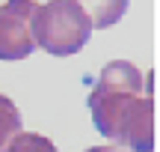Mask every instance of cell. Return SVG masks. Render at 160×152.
I'll return each mask as SVG.
<instances>
[{
	"label": "cell",
	"instance_id": "1",
	"mask_svg": "<svg viewBox=\"0 0 160 152\" xmlns=\"http://www.w3.org/2000/svg\"><path fill=\"white\" fill-rule=\"evenodd\" d=\"M92 122L116 146L133 152L154 149V99L151 75H142L131 60H113L101 69L89 93Z\"/></svg>",
	"mask_w": 160,
	"mask_h": 152
},
{
	"label": "cell",
	"instance_id": "2",
	"mask_svg": "<svg viewBox=\"0 0 160 152\" xmlns=\"http://www.w3.org/2000/svg\"><path fill=\"white\" fill-rule=\"evenodd\" d=\"M92 24L86 12L74 0H51L33 12V39L36 48L53 54V57H71L89 42Z\"/></svg>",
	"mask_w": 160,
	"mask_h": 152
},
{
	"label": "cell",
	"instance_id": "3",
	"mask_svg": "<svg viewBox=\"0 0 160 152\" xmlns=\"http://www.w3.org/2000/svg\"><path fill=\"white\" fill-rule=\"evenodd\" d=\"M33 0H9L0 6V60H27L36 51L33 39Z\"/></svg>",
	"mask_w": 160,
	"mask_h": 152
},
{
	"label": "cell",
	"instance_id": "4",
	"mask_svg": "<svg viewBox=\"0 0 160 152\" xmlns=\"http://www.w3.org/2000/svg\"><path fill=\"white\" fill-rule=\"evenodd\" d=\"M80 9L86 12L92 30H107L119 24V18L128 12V0H74Z\"/></svg>",
	"mask_w": 160,
	"mask_h": 152
},
{
	"label": "cell",
	"instance_id": "5",
	"mask_svg": "<svg viewBox=\"0 0 160 152\" xmlns=\"http://www.w3.org/2000/svg\"><path fill=\"white\" fill-rule=\"evenodd\" d=\"M0 152H59L53 146L51 137L45 134H33V131H18Z\"/></svg>",
	"mask_w": 160,
	"mask_h": 152
},
{
	"label": "cell",
	"instance_id": "6",
	"mask_svg": "<svg viewBox=\"0 0 160 152\" xmlns=\"http://www.w3.org/2000/svg\"><path fill=\"white\" fill-rule=\"evenodd\" d=\"M18 131H21V113H18V105L9 99V95L0 93V149H3Z\"/></svg>",
	"mask_w": 160,
	"mask_h": 152
},
{
	"label": "cell",
	"instance_id": "7",
	"mask_svg": "<svg viewBox=\"0 0 160 152\" xmlns=\"http://www.w3.org/2000/svg\"><path fill=\"white\" fill-rule=\"evenodd\" d=\"M86 152H128V149L116 146V143H107V146H95V149H86Z\"/></svg>",
	"mask_w": 160,
	"mask_h": 152
}]
</instances>
